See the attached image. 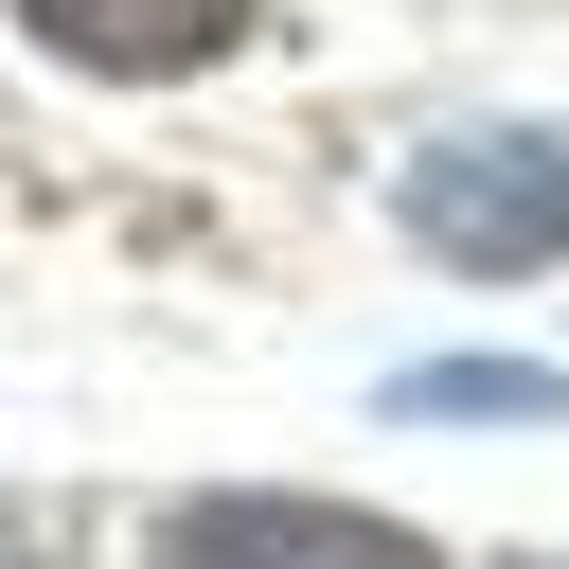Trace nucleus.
Listing matches in <instances>:
<instances>
[{"instance_id":"nucleus-1","label":"nucleus","mask_w":569,"mask_h":569,"mask_svg":"<svg viewBox=\"0 0 569 569\" xmlns=\"http://www.w3.org/2000/svg\"><path fill=\"white\" fill-rule=\"evenodd\" d=\"M338 0H0V160H249Z\"/></svg>"},{"instance_id":"nucleus-2","label":"nucleus","mask_w":569,"mask_h":569,"mask_svg":"<svg viewBox=\"0 0 569 569\" xmlns=\"http://www.w3.org/2000/svg\"><path fill=\"white\" fill-rule=\"evenodd\" d=\"M391 213L427 267L462 284H516V267H569V124H462L427 160H391Z\"/></svg>"},{"instance_id":"nucleus-3","label":"nucleus","mask_w":569,"mask_h":569,"mask_svg":"<svg viewBox=\"0 0 569 569\" xmlns=\"http://www.w3.org/2000/svg\"><path fill=\"white\" fill-rule=\"evenodd\" d=\"M142 569H445L409 516H373V498H284V480H213V498H178L160 533H142Z\"/></svg>"},{"instance_id":"nucleus-4","label":"nucleus","mask_w":569,"mask_h":569,"mask_svg":"<svg viewBox=\"0 0 569 569\" xmlns=\"http://www.w3.org/2000/svg\"><path fill=\"white\" fill-rule=\"evenodd\" d=\"M391 409L409 427H569V373L551 356H427V373H391Z\"/></svg>"},{"instance_id":"nucleus-5","label":"nucleus","mask_w":569,"mask_h":569,"mask_svg":"<svg viewBox=\"0 0 569 569\" xmlns=\"http://www.w3.org/2000/svg\"><path fill=\"white\" fill-rule=\"evenodd\" d=\"M0 569H18V551H0Z\"/></svg>"}]
</instances>
